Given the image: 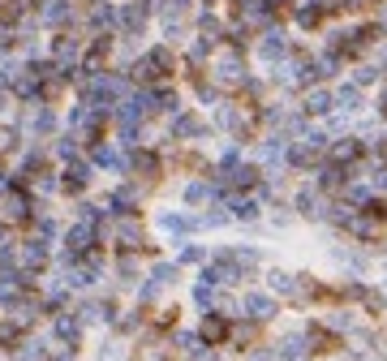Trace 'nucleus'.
Masks as SVG:
<instances>
[{
    "label": "nucleus",
    "mask_w": 387,
    "mask_h": 361,
    "mask_svg": "<svg viewBox=\"0 0 387 361\" xmlns=\"http://www.w3.org/2000/svg\"><path fill=\"white\" fill-rule=\"evenodd\" d=\"M310 344H314V353H335L340 348V340H335L331 331H323V327H310Z\"/></svg>",
    "instance_id": "f257e3e1"
},
{
    "label": "nucleus",
    "mask_w": 387,
    "mask_h": 361,
    "mask_svg": "<svg viewBox=\"0 0 387 361\" xmlns=\"http://www.w3.org/2000/svg\"><path fill=\"white\" fill-rule=\"evenodd\" d=\"M202 340H206V344L228 340V323H224V318H206V323H202Z\"/></svg>",
    "instance_id": "f03ea898"
},
{
    "label": "nucleus",
    "mask_w": 387,
    "mask_h": 361,
    "mask_svg": "<svg viewBox=\"0 0 387 361\" xmlns=\"http://www.w3.org/2000/svg\"><path fill=\"white\" fill-rule=\"evenodd\" d=\"M245 305H250V314H254V318H267V314H271V301H267V297H250Z\"/></svg>",
    "instance_id": "7ed1b4c3"
}]
</instances>
